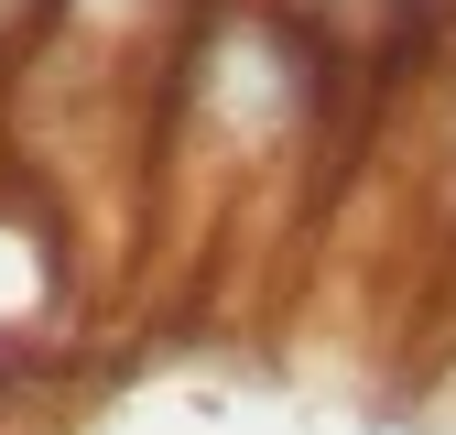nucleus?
I'll use <instances>...</instances> for the list:
<instances>
[{"label": "nucleus", "instance_id": "1", "mask_svg": "<svg viewBox=\"0 0 456 435\" xmlns=\"http://www.w3.org/2000/svg\"><path fill=\"white\" fill-rule=\"evenodd\" d=\"M66 12H77V0H0V87H12L33 54L66 33Z\"/></svg>", "mask_w": 456, "mask_h": 435}]
</instances>
